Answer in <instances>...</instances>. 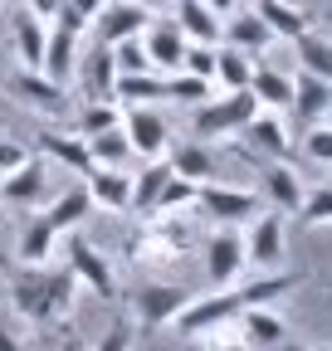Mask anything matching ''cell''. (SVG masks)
Segmentation results:
<instances>
[{"instance_id":"cell-1","label":"cell","mask_w":332,"mask_h":351,"mask_svg":"<svg viewBox=\"0 0 332 351\" xmlns=\"http://www.w3.org/2000/svg\"><path fill=\"white\" fill-rule=\"evenodd\" d=\"M303 283V274H294V269H278V274H269V278H259V283H244L239 293H211V298H191L181 313H176V337H186V341H195V337H205V332H215V327H225V322H235L244 307H264V302H278L283 293H294Z\"/></svg>"},{"instance_id":"cell-2","label":"cell","mask_w":332,"mask_h":351,"mask_svg":"<svg viewBox=\"0 0 332 351\" xmlns=\"http://www.w3.org/2000/svg\"><path fill=\"white\" fill-rule=\"evenodd\" d=\"M191 244H195V230L186 215H142V225L128 239V263L161 269V263H176Z\"/></svg>"},{"instance_id":"cell-3","label":"cell","mask_w":332,"mask_h":351,"mask_svg":"<svg viewBox=\"0 0 332 351\" xmlns=\"http://www.w3.org/2000/svg\"><path fill=\"white\" fill-rule=\"evenodd\" d=\"M254 112H259V98L249 88H235L225 98H205L191 117V132H195V142H225V137H239V127Z\"/></svg>"},{"instance_id":"cell-4","label":"cell","mask_w":332,"mask_h":351,"mask_svg":"<svg viewBox=\"0 0 332 351\" xmlns=\"http://www.w3.org/2000/svg\"><path fill=\"white\" fill-rule=\"evenodd\" d=\"M195 205L215 219V225H244V219H254L264 210V195L254 191H239V186H215V181H200L195 186Z\"/></svg>"},{"instance_id":"cell-5","label":"cell","mask_w":332,"mask_h":351,"mask_svg":"<svg viewBox=\"0 0 332 351\" xmlns=\"http://www.w3.org/2000/svg\"><path fill=\"white\" fill-rule=\"evenodd\" d=\"M69 274H73L83 288H88L93 298H103V302L117 298V274H112L108 254H103L98 244H88L78 230H73V239H69Z\"/></svg>"},{"instance_id":"cell-6","label":"cell","mask_w":332,"mask_h":351,"mask_svg":"<svg viewBox=\"0 0 332 351\" xmlns=\"http://www.w3.org/2000/svg\"><path fill=\"white\" fill-rule=\"evenodd\" d=\"M191 302V293L181 283H142L132 293V313H137V327L142 332H161V327H171L176 313Z\"/></svg>"},{"instance_id":"cell-7","label":"cell","mask_w":332,"mask_h":351,"mask_svg":"<svg viewBox=\"0 0 332 351\" xmlns=\"http://www.w3.org/2000/svg\"><path fill=\"white\" fill-rule=\"evenodd\" d=\"M244 263H249V254H244L239 230L220 225L211 239H205V278H211V288H230L244 274Z\"/></svg>"},{"instance_id":"cell-8","label":"cell","mask_w":332,"mask_h":351,"mask_svg":"<svg viewBox=\"0 0 332 351\" xmlns=\"http://www.w3.org/2000/svg\"><path fill=\"white\" fill-rule=\"evenodd\" d=\"M122 132H128L132 152L147 156V161L166 156V147H171V127H166V117H161L152 103H132L128 117H122Z\"/></svg>"},{"instance_id":"cell-9","label":"cell","mask_w":332,"mask_h":351,"mask_svg":"<svg viewBox=\"0 0 332 351\" xmlns=\"http://www.w3.org/2000/svg\"><path fill=\"white\" fill-rule=\"evenodd\" d=\"M283 249H288L283 215H278V210H259V215H254V225H249V234H244V254H249V263L278 269V263H283Z\"/></svg>"},{"instance_id":"cell-10","label":"cell","mask_w":332,"mask_h":351,"mask_svg":"<svg viewBox=\"0 0 332 351\" xmlns=\"http://www.w3.org/2000/svg\"><path fill=\"white\" fill-rule=\"evenodd\" d=\"M73 298H78V278L69 269H49L45 263V278H39V327H64L73 313Z\"/></svg>"},{"instance_id":"cell-11","label":"cell","mask_w":332,"mask_h":351,"mask_svg":"<svg viewBox=\"0 0 332 351\" xmlns=\"http://www.w3.org/2000/svg\"><path fill=\"white\" fill-rule=\"evenodd\" d=\"M147 25H152V10H142L137 0H108L93 20V34H98V44H117V39L142 34Z\"/></svg>"},{"instance_id":"cell-12","label":"cell","mask_w":332,"mask_h":351,"mask_svg":"<svg viewBox=\"0 0 332 351\" xmlns=\"http://www.w3.org/2000/svg\"><path fill=\"white\" fill-rule=\"evenodd\" d=\"M142 44H147V59H152L156 73H181V54H186L191 39L181 34L176 20H152L142 29Z\"/></svg>"},{"instance_id":"cell-13","label":"cell","mask_w":332,"mask_h":351,"mask_svg":"<svg viewBox=\"0 0 332 351\" xmlns=\"http://www.w3.org/2000/svg\"><path fill=\"white\" fill-rule=\"evenodd\" d=\"M235 327H239V337L249 341V351H274L278 341H288V327H283V317L274 313V302L244 307V313L235 317Z\"/></svg>"},{"instance_id":"cell-14","label":"cell","mask_w":332,"mask_h":351,"mask_svg":"<svg viewBox=\"0 0 332 351\" xmlns=\"http://www.w3.org/2000/svg\"><path fill=\"white\" fill-rule=\"evenodd\" d=\"M10 93L25 103V108H34V112H49V117H59L69 103H64V83H54V78H45V73H29V69H20L15 78H10Z\"/></svg>"},{"instance_id":"cell-15","label":"cell","mask_w":332,"mask_h":351,"mask_svg":"<svg viewBox=\"0 0 332 351\" xmlns=\"http://www.w3.org/2000/svg\"><path fill=\"white\" fill-rule=\"evenodd\" d=\"M83 186H88L93 205H103V210H112V215L132 210V176L122 171V166H93Z\"/></svg>"},{"instance_id":"cell-16","label":"cell","mask_w":332,"mask_h":351,"mask_svg":"<svg viewBox=\"0 0 332 351\" xmlns=\"http://www.w3.org/2000/svg\"><path fill=\"white\" fill-rule=\"evenodd\" d=\"M303 176L294 171V166H283V161H269L264 166V200L278 210V215H298V205H303Z\"/></svg>"},{"instance_id":"cell-17","label":"cell","mask_w":332,"mask_h":351,"mask_svg":"<svg viewBox=\"0 0 332 351\" xmlns=\"http://www.w3.org/2000/svg\"><path fill=\"white\" fill-rule=\"evenodd\" d=\"M244 142H249V152H259V156H269V161H283L288 156V127L278 122V112H254L244 127Z\"/></svg>"},{"instance_id":"cell-18","label":"cell","mask_w":332,"mask_h":351,"mask_svg":"<svg viewBox=\"0 0 332 351\" xmlns=\"http://www.w3.org/2000/svg\"><path fill=\"white\" fill-rule=\"evenodd\" d=\"M39 195H45V161H39V156H29L10 176H0V200H5V205L29 210V205H39Z\"/></svg>"},{"instance_id":"cell-19","label":"cell","mask_w":332,"mask_h":351,"mask_svg":"<svg viewBox=\"0 0 332 351\" xmlns=\"http://www.w3.org/2000/svg\"><path fill=\"white\" fill-rule=\"evenodd\" d=\"M78 78H83V88H88V98L117 103V98H112L117 64H112V49H108V44H98V49H88V54H78Z\"/></svg>"},{"instance_id":"cell-20","label":"cell","mask_w":332,"mask_h":351,"mask_svg":"<svg viewBox=\"0 0 332 351\" xmlns=\"http://www.w3.org/2000/svg\"><path fill=\"white\" fill-rule=\"evenodd\" d=\"M176 25L191 44H220L225 34V15H215L205 0H176Z\"/></svg>"},{"instance_id":"cell-21","label":"cell","mask_w":332,"mask_h":351,"mask_svg":"<svg viewBox=\"0 0 332 351\" xmlns=\"http://www.w3.org/2000/svg\"><path fill=\"white\" fill-rule=\"evenodd\" d=\"M249 93L259 98V108L283 112L294 108V78H288L278 64H254V78H249Z\"/></svg>"},{"instance_id":"cell-22","label":"cell","mask_w":332,"mask_h":351,"mask_svg":"<svg viewBox=\"0 0 332 351\" xmlns=\"http://www.w3.org/2000/svg\"><path fill=\"white\" fill-rule=\"evenodd\" d=\"M45 78H54V83H69L73 73H78V34H69V29H49L45 34V69H39Z\"/></svg>"},{"instance_id":"cell-23","label":"cell","mask_w":332,"mask_h":351,"mask_svg":"<svg viewBox=\"0 0 332 351\" xmlns=\"http://www.w3.org/2000/svg\"><path fill=\"white\" fill-rule=\"evenodd\" d=\"M39 152L54 156L59 166L69 171H93V152H88V137H78V132H39Z\"/></svg>"},{"instance_id":"cell-24","label":"cell","mask_w":332,"mask_h":351,"mask_svg":"<svg viewBox=\"0 0 332 351\" xmlns=\"http://www.w3.org/2000/svg\"><path fill=\"white\" fill-rule=\"evenodd\" d=\"M294 112H298L308 127L322 122V117L332 112V83L318 78V73H298V78H294Z\"/></svg>"},{"instance_id":"cell-25","label":"cell","mask_w":332,"mask_h":351,"mask_svg":"<svg viewBox=\"0 0 332 351\" xmlns=\"http://www.w3.org/2000/svg\"><path fill=\"white\" fill-rule=\"evenodd\" d=\"M54 239H59V230L45 215H34L25 225V234H20V244H15V258L25 263V269H45V263L54 258Z\"/></svg>"},{"instance_id":"cell-26","label":"cell","mask_w":332,"mask_h":351,"mask_svg":"<svg viewBox=\"0 0 332 351\" xmlns=\"http://www.w3.org/2000/svg\"><path fill=\"white\" fill-rule=\"evenodd\" d=\"M98 205H93V195H88V186H69L49 210H45V219L59 230V234H73L78 225H83V215H93Z\"/></svg>"},{"instance_id":"cell-27","label":"cell","mask_w":332,"mask_h":351,"mask_svg":"<svg viewBox=\"0 0 332 351\" xmlns=\"http://www.w3.org/2000/svg\"><path fill=\"white\" fill-rule=\"evenodd\" d=\"M10 34H15V49H20V64L29 69V73H39V69H45V20H34L29 10L25 15H15L10 20Z\"/></svg>"},{"instance_id":"cell-28","label":"cell","mask_w":332,"mask_h":351,"mask_svg":"<svg viewBox=\"0 0 332 351\" xmlns=\"http://www.w3.org/2000/svg\"><path fill=\"white\" fill-rule=\"evenodd\" d=\"M166 152H171V156H166V161H171V171L181 176V181H211V176H215V152H211V142H186V147H166Z\"/></svg>"},{"instance_id":"cell-29","label":"cell","mask_w":332,"mask_h":351,"mask_svg":"<svg viewBox=\"0 0 332 351\" xmlns=\"http://www.w3.org/2000/svg\"><path fill=\"white\" fill-rule=\"evenodd\" d=\"M220 44H235V49H244V54H264L269 44H274V29H269L254 10H249V15H239V20H225Z\"/></svg>"},{"instance_id":"cell-30","label":"cell","mask_w":332,"mask_h":351,"mask_svg":"<svg viewBox=\"0 0 332 351\" xmlns=\"http://www.w3.org/2000/svg\"><path fill=\"white\" fill-rule=\"evenodd\" d=\"M215 78L225 83V93L249 88V78H254V54L235 49V44H215Z\"/></svg>"},{"instance_id":"cell-31","label":"cell","mask_w":332,"mask_h":351,"mask_svg":"<svg viewBox=\"0 0 332 351\" xmlns=\"http://www.w3.org/2000/svg\"><path fill=\"white\" fill-rule=\"evenodd\" d=\"M278 39H298L303 29H308V15L294 5V0H259V10H254Z\"/></svg>"},{"instance_id":"cell-32","label":"cell","mask_w":332,"mask_h":351,"mask_svg":"<svg viewBox=\"0 0 332 351\" xmlns=\"http://www.w3.org/2000/svg\"><path fill=\"white\" fill-rule=\"evenodd\" d=\"M166 181H171V161H161V156H156V161H147V166L132 176V210H137V215H147V210L156 205V195H161V186H166Z\"/></svg>"},{"instance_id":"cell-33","label":"cell","mask_w":332,"mask_h":351,"mask_svg":"<svg viewBox=\"0 0 332 351\" xmlns=\"http://www.w3.org/2000/svg\"><path fill=\"white\" fill-rule=\"evenodd\" d=\"M112 98H122V103H156V98H166V78L161 73H117Z\"/></svg>"},{"instance_id":"cell-34","label":"cell","mask_w":332,"mask_h":351,"mask_svg":"<svg viewBox=\"0 0 332 351\" xmlns=\"http://www.w3.org/2000/svg\"><path fill=\"white\" fill-rule=\"evenodd\" d=\"M39 278H45V269H20L10 278V307L20 317H29L39 327Z\"/></svg>"},{"instance_id":"cell-35","label":"cell","mask_w":332,"mask_h":351,"mask_svg":"<svg viewBox=\"0 0 332 351\" xmlns=\"http://www.w3.org/2000/svg\"><path fill=\"white\" fill-rule=\"evenodd\" d=\"M294 44H298V64H303V73H318V78H327V83H332V39H322V34L303 29Z\"/></svg>"},{"instance_id":"cell-36","label":"cell","mask_w":332,"mask_h":351,"mask_svg":"<svg viewBox=\"0 0 332 351\" xmlns=\"http://www.w3.org/2000/svg\"><path fill=\"white\" fill-rule=\"evenodd\" d=\"M88 152H93V166H128L132 142H128V132H122V122H117V127L98 132V137H88Z\"/></svg>"},{"instance_id":"cell-37","label":"cell","mask_w":332,"mask_h":351,"mask_svg":"<svg viewBox=\"0 0 332 351\" xmlns=\"http://www.w3.org/2000/svg\"><path fill=\"white\" fill-rule=\"evenodd\" d=\"M122 122V108L117 103H103V98H88L78 108V137H98V132L117 127Z\"/></svg>"},{"instance_id":"cell-38","label":"cell","mask_w":332,"mask_h":351,"mask_svg":"<svg viewBox=\"0 0 332 351\" xmlns=\"http://www.w3.org/2000/svg\"><path fill=\"white\" fill-rule=\"evenodd\" d=\"M166 98L181 103V108H200L205 98H215V93H211V78H195V73H171V78H166Z\"/></svg>"},{"instance_id":"cell-39","label":"cell","mask_w":332,"mask_h":351,"mask_svg":"<svg viewBox=\"0 0 332 351\" xmlns=\"http://www.w3.org/2000/svg\"><path fill=\"white\" fill-rule=\"evenodd\" d=\"M186 205H195V181H181V176L171 171V181L161 186V195H156V205L147 215H181Z\"/></svg>"},{"instance_id":"cell-40","label":"cell","mask_w":332,"mask_h":351,"mask_svg":"<svg viewBox=\"0 0 332 351\" xmlns=\"http://www.w3.org/2000/svg\"><path fill=\"white\" fill-rule=\"evenodd\" d=\"M108 49H112L117 73H156V69H152V59H147V44H142V34H132V39H117V44H108Z\"/></svg>"},{"instance_id":"cell-41","label":"cell","mask_w":332,"mask_h":351,"mask_svg":"<svg viewBox=\"0 0 332 351\" xmlns=\"http://www.w3.org/2000/svg\"><path fill=\"white\" fill-rule=\"evenodd\" d=\"M103 5H108V0H64V10L54 15V25L69 29V34H83V29H93Z\"/></svg>"},{"instance_id":"cell-42","label":"cell","mask_w":332,"mask_h":351,"mask_svg":"<svg viewBox=\"0 0 332 351\" xmlns=\"http://www.w3.org/2000/svg\"><path fill=\"white\" fill-rule=\"evenodd\" d=\"M298 219H303V225H332V186H318V191H303V205H298Z\"/></svg>"},{"instance_id":"cell-43","label":"cell","mask_w":332,"mask_h":351,"mask_svg":"<svg viewBox=\"0 0 332 351\" xmlns=\"http://www.w3.org/2000/svg\"><path fill=\"white\" fill-rule=\"evenodd\" d=\"M303 156L318 161V166H332V127L327 122H313L303 132Z\"/></svg>"},{"instance_id":"cell-44","label":"cell","mask_w":332,"mask_h":351,"mask_svg":"<svg viewBox=\"0 0 332 351\" xmlns=\"http://www.w3.org/2000/svg\"><path fill=\"white\" fill-rule=\"evenodd\" d=\"M181 73L215 78V44H186V54H181Z\"/></svg>"},{"instance_id":"cell-45","label":"cell","mask_w":332,"mask_h":351,"mask_svg":"<svg viewBox=\"0 0 332 351\" xmlns=\"http://www.w3.org/2000/svg\"><path fill=\"white\" fill-rule=\"evenodd\" d=\"M195 341H200V351H249V341L239 337L235 322H225V327H215V332H205V337H195Z\"/></svg>"},{"instance_id":"cell-46","label":"cell","mask_w":332,"mask_h":351,"mask_svg":"<svg viewBox=\"0 0 332 351\" xmlns=\"http://www.w3.org/2000/svg\"><path fill=\"white\" fill-rule=\"evenodd\" d=\"M132 337H137V332H132V322H122V317H117V322L103 332V341H98L93 351H132Z\"/></svg>"},{"instance_id":"cell-47","label":"cell","mask_w":332,"mask_h":351,"mask_svg":"<svg viewBox=\"0 0 332 351\" xmlns=\"http://www.w3.org/2000/svg\"><path fill=\"white\" fill-rule=\"evenodd\" d=\"M25 161H29V147L10 142V137H0V176H10V171H20Z\"/></svg>"},{"instance_id":"cell-48","label":"cell","mask_w":332,"mask_h":351,"mask_svg":"<svg viewBox=\"0 0 332 351\" xmlns=\"http://www.w3.org/2000/svg\"><path fill=\"white\" fill-rule=\"evenodd\" d=\"M25 10H29L34 20H54V15L64 10V0H25Z\"/></svg>"},{"instance_id":"cell-49","label":"cell","mask_w":332,"mask_h":351,"mask_svg":"<svg viewBox=\"0 0 332 351\" xmlns=\"http://www.w3.org/2000/svg\"><path fill=\"white\" fill-rule=\"evenodd\" d=\"M0 351H25V346H20V337H15L5 322H0Z\"/></svg>"},{"instance_id":"cell-50","label":"cell","mask_w":332,"mask_h":351,"mask_svg":"<svg viewBox=\"0 0 332 351\" xmlns=\"http://www.w3.org/2000/svg\"><path fill=\"white\" fill-rule=\"evenodd\" d=\"M205 5H211L215 15H235V5H239V0H205Z\"/></svg>"},{"instance_id":"cell-51","label":"cell","mask_w":332,"mask_h":351,"mask_svg":"<svg viewBox=\"0 0 332 351\" xmlns=\"http://www.w3.org/2000/svg\"><path fill=\"white\" fill-rule=\"evenodd\" d=\"M142 10H161V5H171V0H137Z\"/></svg>"},{"instance_id":"cell-52","label":"cell","mask_w":332,"mask_h":351,"mask_svg":"<svg viewBox=\"0 0 332 351\" xmlns=\"http://www.w3.org/2000/svg\"><path fill=\"white\" fill-rule=\"evenodd\" d=\"M274 351H308V346H294V341H278Z\"/></svg>"},{"instance_id":"cell-53","label":"cell","mask_w":332,"mask_h":351,"mask_svg":"<svg viewBox=\"0 0 332 351\" xmlns=\"http://www.w3.org/2000/svg\"><path fill=\"white\" fill-rule=\"evenodd\" d=\"M59 351H78V346H73V341H64V346H59Z\"/></svg>"},{"instance_id":"cell-54","label":"cell","mask_w":332,"mask_h":351,"mask_svg":"<svg viewBox=\"0 0 332 351\" xmlns=\"http://www.w3.org/2000/svg\"><path fill=\"white\" fill-rule=\"evenodd\" d=\"M313 351H332V346H313Z\"/></svg>"}]
</instances>
